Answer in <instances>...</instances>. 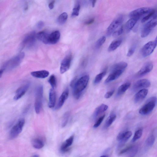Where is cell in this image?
<instances>
[{"label":"cell","instance_id":"cell-47","mask_svg":"<svg viewBox=\"0 0 157 157\" xmlns=\"http://www.w3.org/2000/svg\"><path fill=\"white\" fill-rule=\"evenodd\" d=\"M94 21V19L92 18L90 19L85 22V24L87 25H90L92 24Z\"/></svg>","mask_w":157,"mask_h":157},{"label":"cell","instance_id":"cell-27","mask_svg":"<svg viewBox=\"0 0 157 157\" xmlns=\"http://www.w3.org/2000/svg\"><path fill=\"white\" fill-rule=\"evenodd\" d=\"M32 144L34 148L37 149L42 148L45 146L44 141L39 139H36L33 140Z\"/></svg>","mask_w":157,"mask_h":157},{"label":"cell","instance_id":"cell-35","mask_svg":"<svg viewBox=\"0 0 157 157\" xmlns=\"http://www.w3.org/2000/svg\"><path fill=\"white\" fill-rule=\"evenodd\" d=\"M70 113L69 112H66L63 115L62 121V126L65 127L67 125L70 117Z\"/></svg>","mask_w":157,"mask_h":157},{"label":"cell","instance_id":"cell-12","mask_svg":"<svg viewBox=\"0 0 157 157\" xmlns=\"http://www.w3.org/2000/svg\"><path fill=\"white\" fill-rule=\"evenodd\" d=\"M72 56L71 55L66 57L61 62L60 71L61 74H63L66 72L70 69L71 61Z\"/></svg>","mask_w":157,"mask_h":157},{"label":"cell","instance_id":"cell-19","mask_svg":"<svg viewBox=\"0 0 157 157\" xmlns=\"http://www.w3.org/2000/svg\"><path fill=\"white\" fill-rule=\"evenodd\" d=\"M60 37L59 31H55L50 34L48 38V44H55L58 42Z\"/></svg>","mask_w":157,"mask_h":157},{"label":"cell","instance_id":"cell-20","mask_svg":"<svg viewBox=\"0 0 157 157\" xmlns=\"http://www.w3.org/2000/svg\"><path fill=\"white\" fill-rule=\"evenodd\" d=\"M49 72L45 70L34 71L31 73V76L33 77L40 79H44L47 77L49 76Z\"/></svg>","mask_w":157,"mask_h":157},{"label":"cell","instance_id":"cell-18","mask_svg":"<svg viewBox=\"0 0 157 157\" xmlns=\"http://www.w3.org/2000/svg\"><path fill=\"white\" fill-rule=\"evenodd\" d=\"M74 139V136L72 135L67 139L61 145L60 150L61 152H65L69 150V148L72 144Z\"/></svg>","mask_w":157,"mask_h":157},{"label":"cell","instance_id":"cell-6","mask_svg":"<svg viewBox=\"0 0 157 157\" xmlns=\"http://www.w3.org/2000/svg\"><path fill=\"white\" fill-rule=\"evenodd\" d=\"M156 25V17L155 16L143 26L141 32V37L145 38L148 36Z\"/></svg>","mask_w":157,"mask_h":157},{"label":"cell","instance_id":"cell-10","mask_svg":"<svg viewBox=\"0 0 157 157\" xmlns=\"http://www.w3.org/2000/svg\"><path fill=\"white\" fill-rule=\"evenodd\" d=\"M36 37V34L35 31H32L27 34L23 41L21 47L22 48L25 47L30 48L32 46L35 42Z\"/></svg>","mask_w":157,"mask_h":157},{"label":"cell","instance_id":"cell-24","mask_svg":"<svg viewBox=\"0 0 157 157\" xmlns=\"http://www.w3.org/2000/svg\"><path fill=\"white\" fill-rule=\"evenodd\" d=\"M131 83L127 82L120 86L118 88L117 95V97H119L123 94L130 87Z\"/></svg>","mask_w":157,"mask_h":157},{"label":"cell","instance_id":"cell-31","mask_svg":"<svg viewBox=\"0 0 157 157\" xmlns=\"http://www.w3.org/2000/svg\"><path fill=\"white\" fill-rule=\"evenodd\" d=\"M68 17L67 13L66 12L63 13L60 15L58 18L57 21L60 25L64 24L66 21Z\"/></svg>","mask_w":157,"mask_h":157},{"label":"cell","instance_id":"cell-15","mask_svg":"<svg viewBox=\"0 0 157 157\" xmlns=\"http://www.w3.org/2000/svg\"><path fill=\"white\" fill-rule=\"evenodd\" d=\"M124 71L121 70L111 71L110 74L105 81V84L109 83L117 79Z\"/></svg>","mask_w":157,"mask_h":157},{"label":"cell","instance_id":"cell-30","mask_svg":"<svg viewBox=\"0 0 157 157\" xmlns=\"http://www.w3.org/2000/svg\"><path fill=\"white\" fill-rule=\"evenodd\" d=\"M117 115L114 113H112L107 119L105 125V127L107 128L110 127L117 118Z\"/></svg>","mask_w":157,"mask_h":157},{"label":"cell","instance_id":"cell-51","mask_svg":"<svg viewBox=\"0 0 157 157\" xmlns=\"http://www.w3.org/2000/svg\"><path fill=\"white\" fill-rule=\"evenodd\" d=\"M32 157H39V156L38 155H34Z\"/></svg>","mask_w":157,"mask_h":157},{"label":"cell","instance_id":"cell-28","mask_svg":"<svg viewBox=\"0 0 157 157\" xmlns=\"http://www.w3.org/2000/svg\"><path fill=\"white\" fill-rule=\"evenodd\" d=\"M132 134V132L131 131L124 132L122 140L120 141L119 147H120L124 145L125 143L131 137Z\"/></svg>","mask_w":157,"mask_h":157},{"label":"cell","instance_id":"cell-34","mask_svg":"<svg viewBox=\"0 0 157 157\" xmlns=\"http://www.w3.org/2000/svg\"><path fill=\"white\" fill-rule=\"evenodd\" d=\"M107 70H106L104 71L97 75L94 79V84L96 85L100 83V82L105 76Z\"/></svg>","mask_w":157,"mask_h":157},{"label":"cell","instance_id":"cell-42","mask_svg":"<svg viewBox=\"0 0 157 157\" xmlns=\"http://www.w3.org/2000/svg\"><path fill=\"white\" fill-rule=\"evenodd\" d=\"M123 27L121 26L118 30L115 31L113 33V36L114 37L118 36L121 35L123 32Z\"/></svg>","mask_w":157,"mask_h":157},{"label":"cell","instance_id":"cell-46","mask_svg":"<svg viewBox=\"0 0 157 157\" xmlns=\"http://www.w3.org/2000/svg\"><path fill=\"white\" fill-rule=\"evenodd\" d=\"M44 25V22L42 21H40L37 23V26L38 29H40L43 28Z\"/></svg>","mask_w":157,"mask_h":157},{"label":"cell","instance_id":"cell-3","mask_svg":"<svg viewBox=\"0 0 157 157\" xmlns=\"http://www.w3.org/2000/svg\"><path fill=\"white\" fill-rule=\"evenodd\" d=\"M154 10L149 8H141L136 9L129 13V17L138 20L148 15Z\"/></svg>","mask_w":157,"mask_h":157},{"label":"cell","instance_id":"cell-41","mask_svg":"<svg viewBox=\"0 0 157 157\" xmlns=\"http://www.w3.org/2000/svg\"><path fill=\"white\" fill-rule=\"evenodd\" d=\"M105 117V115L104 114L101 117L99 118L97 121L95 122V123L93 127L94 128H97L101 124L102 122L104 120Z\"/></svg>","mask_w":157,"mask_h":157},{"label":"cell","instance_id":"cell-2","mask_svg":"<svg viewBox=\"0 0 157 157\" xmlns=\"http://www.w3.org/2000/svg\"><path fill=\"white\" fill-rule=\"evenodd\" d=\"M25 57L23 52L19 53L17 55L7 61L2 67V69L5 70H10L15 69L21 63Z\"/></svg>","mask_w":157,"mask_h":157},{"label":"cell","instance_id":"cell-39","mask_svg":"<svg viewBox=\"0 0 157 157\" xmlns=\"http://www.w3.org/2000/svg\"><path fill=\"white\" fill-rule=\"evenodd\" d=\"M80 6L79 4L77 6L76 8H75L73 9V12L72 13V17H75L78 16L80 10Z\"/></svg>","mask_w":157,"mask_h":157},{"label":"cell","instance_id":"cell-48","mask_svg":"<svg viewBox=\"0 0 157 157\" xmlns=\"http://www.w3.org/2000/svg\"><path fill=\"white\" fill-rule=\"evenodd\" d=\"M55 2V1H53L49 3V7L50 9L52 10L53 9Z\"/></svg>","mask_w":157,"mask_h":157},{"label":"cell","instance_id":"cell-49","mask_svg":"<svg viewBox=\"0 0 157 157\" xmlns=\"http://www.w3.org/2000/svg\"><path fill=\"white\" fill-rule=\"evenodd\" d=\"M4 71V70L2 69L0 70V78H1L2 77Z\"/></svg>","mask_w":157,"mask_h":157},{"label":"cell","instance_id":"cell-38","mask_svg":"<svg viewBox=\"0 0 157 157\" xmlns=\"http://www.w3.org/2000/svg\"><path fill=\"white\" fill-rule=\"evenodd\" d=\"M142 133L143 130L142 129H140L136 131L135 133L132 141L134 142L140 139L142 136Z\"/></svg>","mask_w":157,"mask_h":157},{"label":"cell","instance_id":"cell-52","mask_svg":"<svg viewBox=\"0 0 157 157\" xmlns=\"http://www.w3.org/2000/svg\"><path fill=\"white\" fill-rule=\"evenodd\" d=\"M100 157H109L107 155H103V156H100Z\"/></svg>","mask_w":157,"mask_h":157},{"label":"cell","instance_id":"cell-29","mask_svg":"<svg viewBox=\"0 0 157 157\" xmlns=\"http://www.w3.org/2000/svg\"><path fill=\"white\" fill-rule=\"evenodd\" d=\"M137 20L133 19L131 18L127 21L125 25V28L127 31H131L134 27Z\"/></svg>","mask_w":157,"mask_h":157},{"label":"cell","instance_id":"cell-40","mask_svg":"<svg viewBox=\"0 0 157 157\" xmlns=\"http://www.w3.org/2000/svg\"><path fill=\"white\" fill-rule=\"evenodd\" d=\"M155 11L154 10L151 13H149V14L143 18L141 20V22L142 23H144L147 21L149 19L152 17L155 14Z\"/></svg>","mask_w":157,"mask_h":157},{"label":"cell","instance_id":"cell-9","mask_svg":"<svg viewBox=\"0 0 157 157\" xmlns=\"http://www.w3.org/2000/svg\"><path fill=\"white\" fill-rule=\"evenodd\" d=\"M157 45V38L153 41H150L142 47L141 50L142 56L147 57L151 54L153 52Z\"/></svg>","mask_w":157,"mask_h":157},{"label":"cell","instance_id":"cell-5","mask_svg":"<svg viewBox=\"0 0 157 157\" xmlns=\"http://www.w3.org/2000/svg\"><path fill=\"white\" fill-rule=\"evenodd\" d=\"M156 102L157 99L155 97L149 98L146 104L140 109L139 114L142 115H146L151 112L156 105Z\"/></svg>","mask_w":157,"mask_h":157},{"label":"cell","instance_id":"cell-26","mask_svg":"<svg viewBox=\"0 0 157 157\" xmlns=\"http://www.w3.org/2000/svg\"><path fill=\"white\" fill-rule=\"evenodd\" d=\"M127 64L124 62H121L116 64L112 68L111 71L121 70L125 71L127 66Z\"/></svg>","mask_w":157,"mask_h":157},{"label":"cell","instance_id":"cell-11","mask_svg":"<svg viewBox=\"0 0 157 157\" xmlns=\"http://www.w3.org/2000/svg\"><path fill=\"white\" fill-rule=\"evenodd\" d=\"M153 67V64L151 62L146 63L138 72L136 74V77H141L146 75L152 70Z\"/></svg>","mask_w":157,"mask_h":157},{"label":"cell","instance_id":"cell-23","mask_svg":"<svg viewBox=\"0 0 157 157\" xmlns=\"http://www.w3.org/2000/svg\"><path fill=\"white\" fill-rule=\"evenodd\" d=\"M108 108V107L105 104H102L95 109L93 115L94 119L97 118L101 114L106 111Z\"/></svg>","mask_w":157,"mask_h":157},{"label":"cell","instance_id":"cell-17","mask_svg":"<svg viewBox=\"0 0 157 157\" xmlns=\"http://www.w3.org/2000/svg\"><path fill=\"white\" fill-rule=\"evenodd\" d=\"M148 91L146 89H143L136 93L134 98V101L135 103H138L144 99L147 96Z\"/></svg>","mask_w":157,"mask_h":157},{"label":"cell","instance_id":"cell-33","mask_svg":"<svg viewBox=\"0 0 157 157\" xmlns=\"http://www.w3.org/2000/svg\"><path fill=\"white\" fill-rule=\"evenodd\" d=\"M156 139V136L153 133L150 135L147 138L146 141V145L149 147L152 146L154 144Z\"/></svg>","mask_w":157,"mask_h":157},{"label":"cell","instance_id":"cell-13","mask_svg":"<svg viewBox=\"0 0 157 157\" xmlns=\"http://www.w3.org/2000/svg\"><path fill=\"white\" fill-rule=\"evenodd\" d=\"M151 85L150 81L146 79H143L136 81L134 85L133 89L134 91H137L141 89L148 87Z\"/></svg>","mask_w":157,"mask_h":157},{"label":"cell","instance_id":"cell-44","mask_svg":"<svg viewBox=\"0 0 157 157\" xmlns=\"http://www.w3.org/2000/svg\"><path fill=\"white\" fill-rule=\"evenodd\" d=\"M132 146H129L126 147V148H124V149H122L121 151L119 153V155H121L123 154H124L126 153H127L129 151V149L131 148Z\"/></svg>","mask_w":157,"mask_h":157},{"label":"cell","instance_id":"cell-32","mask_svg":"<svg viewBox=\"0 0 157 157\" xmlns=\"http://www.w3.org/2000/svg\"><path fill=\"white\" fill-rule=\"evenodd\" d=\"M138 147L136 146H132L127 153L129 157H134L138 153Z\"/></svg>","mask_w":157,"mask_h":157},{"label":"cell","instance_id":"cell-43","mask_svg":"<svg viewBox=\"0 0 157 157\" xmlns=\"http://www.w3.org/2000/svg\"><path fill=\"white\" fill-rule=\"evenodd\" d=\"M136 46V45H134L129 49L127 54V57H130L133 55L135 51Z\"/></svg>","mask_w":157,"mask_h":157},{"label":"cell","instance_id":"cell-22","mask_svg":"<svg viewBox=\"0 0 157 157\" xmlns=\"http://www.w3.org/2000/svg\"><path fill=\"white\" fill-rule=\"evenodd\" d=\"M56 94L54 88L50 90L49 97V107L50 108H53L56 103Z\"/></svg>","mask_w":157,"mask_h":157},{"label":"cell","instance_id":"cell-45","mask_svg":"<svg viewBox=\"0 0 157 157\" xmlns=\"http://www.w3.org/2000/svg\"><path fill=\"white\" fill-rule=\"evenodd\" d=\"M115 92L114 90H112L111 91H109L105 94V97L106 99H109L112 97Z\"/></svg>","mask_w":157,"mask_h":157},{"label":"cell","instance_id":"cell-8","mask_svg":"<svg viewBox=\"0 0 157 157\" xmlns=\"http://www.w3.org/2000/svg\"><path fill=\"white\" fill-rule=\"evenodd\" d=\"M25 123L24 119H21L19 120L17 123L13 126L10 133V137L13 139L16 138L21 132Z\"/></svg>","mask_w":157,"mask_h":157},{"label":"cell","instance_id":"cell-21","mask_svg":"<svg viewBox=\"0 0 157 157\" xmlns=\"http://www.w3.org/2000/svg\"><path fill=\"white\" fill-rule=\"evenodd\" d=\"M50 34L45 31H42L36 34L37 38L45 44H48V38Z\"/></svg>","mask_w":157,"mask_h":157},{"label":"cell","instance_id":"cell-4","mask_svg":"<svg viewBox=\"0 0 157 157\" xmlns=\"http://www.w3.org/2000/svg\"><path fill=\"white\" fill-rule=\"evenodd\" d=\"M43 88L42 85L39 86L36 88L35 104V110L37 114H39L43 106Z\"/></svg>","mask_w":157,"mask_h":157},{"label":"cell","instance_id":"cell-25","mask_svg":"<svg viewBox=\"0 0 157 157\" xmlns=\"http://www.w3.org/2000/svg\"><path fill=\"white\" fill-rule=\"evenodd\" d=\"M122 42L121 39L115 40L113 41L109 45L108 50L109 52L114 51L120 46Z\"/></svg>","mask_w":157,"mask_h":157},{"label":"cell","instance_id":"cell-36","mask_svg":"<svg viewBox=\"0 0 157 157\" xmlns=\"http://www.w3.org/2000/svg\"><path fill=\"white\" fill-rule=\"evenodd\" d=\"M48 82L52 88H54L56 87L57 85V80L55 76L54 75H52L50 77L48 80Z\"/></svg>","mask_w":157,"mask_h":157},{"label":"cell","instance_id":"cell-50","mask_svg":"<svg viewBox=\"0 0 157 157\" xmlns=\"http://www.w3.org/2000/svg\"><path fill=\"white\" fill-rule=\"evenodd\" d=\"M97 1H92V6L93 8L94 7L95 5V4H96Z\"/></svg>","mask_w":157,"mask_h":157},{"label":"cell","instance_id":"cell-1","mask_svg":"<svg viewBox=\"0 0 157 157\" xmlns=\"http://www.w3.org/2000/svg\"><path fill=\"white\" fill-rule=\"evenodd\" d=\"M90 79L89 76L86 75L79 79L76 77L71 82L70 86L73 88V95L76 99L80 97L87 87Z\"/></svg>","mask_w":157,"mask_h":157},{"label":"cell","instance_id":"cell-16","mask_svg":"<svg viewBox=\"0 0 157 157\" xmlns=\"http://www.w3.org/2000/svg\"><path fill=\"white\" fill-rule=\"evenodd\" d=\"M69 89L67 88L63 92L60 97L58 104L56 107L57 110L63 106L65 101L69 97Z\"/></svg>","mask_w":157,"mask_h":157},{"label":"cell","instance_id":"cell-7","mask_svg":"<svg viewBox=\"0 0 157 157\" xmlns=\"http://www.w3.org/2000/svg\"><path fill=\"white\" fill-rule=\"evenodd\" d=\"M124 16L120 15L116 17L108 26L107 30V36H110L119 27L123 22Z\"/></svg>","mask_w":157,"mask_h":157},{"label":"cell","instance_id":"cell-37","mask_svg":"<svg viewBox=\"0 0 157 157\" xmlns=\"http://www.w3.org/2000/svg\"><path fill=\"white\" fill-rule=\"evenodd\" d=\"M106 37L105 36L101 37L99 39L95 45V47L97 49H99L105 43Z\"/></svg>","mask_w":157,"mask_h":157},{"label":"cell","instance_id":"cell-14","mask_svg":"<svg viewBox=\"0 0 157 157\" xmlns=\"http://www.w3.org/2000/svg\"><path fill=\"white\" fill-rule=\"evenodd\" d=\"M30 85L29 84H27L19 87L16 92L13 99L17 100L21 98L28 90Z\"/></svg>","mask_w":157,"mask_h":157}]
</instances>
